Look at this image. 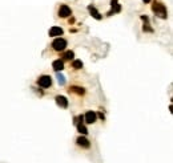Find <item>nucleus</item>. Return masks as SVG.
I'll list each match as a JSON object with an SVG mask.
<instances>
[{
  "label": "nucleus",
  "mask_w": 173,
  "mask_h": 163,
  "mask_svg": "<svg viewBox=\"0 0 173 163\" xmlns=\"http://www.w3.org/2000/svg\"><path fill=\"white\" fill-rule=\"evenodd\" d=\"M52 48H53L55 51H57V52H63L64 49L67 48V40L63 39V37L55 39L53 42H52Z\"/></svg>",
  "instance_id": "2"
},
{
  "label": "nucleus",
  "mask_w": 173,
  "mask_h": 163,
  "mask_svg": "<svg viewBox=\"0 0 173 163\" xmlns=\"http://www.w3.org/2000/svg\"><path fill=\"white\" fill-rule=\"evenodd\" d=\"M55 100H56V103L60 107H64V109H65V107L68 106V100L64 96H56Z\"/></svg>",
  "instance_id": "7"
},
{
  "label": "nucleus",
  "mask_w": 173,
  "mask_h": 163,
  "mask_svg": "<svg viewBox=\"0 0 173 163\" xmlns=\"http://www.w3.org/2000/svg\"><path fill=\"white\" fill-rule=\"evenodd\" d=\"M38 84H39V86H41V88H49L52 84V78L49 76H41L38 80Z\"/></svg>",
  "instance_id": "3"
},
{
  "label": "nucleus",
  "mask_w": 173,
  "mask_h": 163,
  "mask_svg": "<svg viewBox=\"0 0 173 163\" xmlns=\"http://www.w3.org/2000/svg\"><path fill=\"white\" fill-rule=\"evenodd\" d=\"M52 68H53L56 72H61V70L64 69V63L61 60H56V61H53V64H52Z\"/></svg>",
  "instance_id": "11"
},
{
  "label": "nucleus",
  "mask_w": 173,
  "mask_h": 163,
  "mask_svg": "<svg viewBox=\"0 0 173 163\" xmlns=\"http://www.w3.org/2000/svg\"><path fill=\"white\" fill-rule=\"evenodd\" d=\"M71 15H72V10H71L67 4L60 5V8H59V16L60 17H68V16H71Z\"/></svg>",
  "instance_id": "4"
},
{
  "label": "nucleus",
  "mask_w": 173,
  "mask_h": 163,
  "mask_svg": "<svg viewBox=\"0 0 173 163\" xmlns=\"http://www.w3.org/2000/svg\"><path fill=\"white\" fill-rule=\"evenodd\" d=\"M143 1H144V3H149L150 0H143Z\"/></svg>",
  "instance_id": "19"
},
{
  "label": "nucleus",
  "mask_w": 173,
  "mask_h": 163,
  "mask_svg": "<svg viewBox=\"0 0 173 163\" xmlns=\"http://www.w3.org/2000/svg\"><path fill=\"white\" fill-rule=\"evenodd\" d=\"M99 117H100L101 119H104V114H103V113H99Z\"/></svg>",
  "instance_id": "18"
},
{
  "label": "nucleus",
  "mask_w": 173,
  "mask_h": 163,
  "mask_svg": "<svg viewBox=\"0 0 173 163\" xmlns=\"http://www.w3.org/2000/svg\"><path fill=\"white\" fill-rule=\"evenodd\" d=\"M64 31L60 28V27H52L51 29H49V36H52V37H55V36H61L63 35Z\"/></svg>",
  "instance_id": "8"
},
{
  "label": "nucleus",
  "mask_w": 173,
  "mask_h": 163,
  "mask_svg": "<svg viewBox=\"0 0 173 163\" xmlns=\"http://www.w3.org/2000/svg\"><path fill=\"white\" fill-rule=\"evenodd\" d=\"M73 57H75V53H73L72 51H68V52H64L63 53V58L64 60H73Z\"/></svg>",
  "instance_id": "13"
},
{
  "label": "nucleus",
  "mask_w": 173,
  "mask_h": 163,
  "mask_svg": "<svg viewBox=\"0 0 173 163\" xmlns=\"http://www.w3.org/2000/svg\"><path fill=\"white\" fill-rule=\"evenodd\" d=\"M84 119L86 124H95L97 119V114L95 112H86L84 115Z\"/></svg>",
  "instance_id": "5"
},
{
  "label": "nucleus",
  "mask_w": 173,
  "mask_h": 163,
  "mask_svg": "<svg viewBox=\"0 0 173 163\" xmlns=\"http://www.w3.org/2000/svg\"><path fill=\"white\" fill-rule=\"evenodd\" d=\"M152 11H153L159 17H161V19H166V17H168V11H166L165 5L161 4V3H159V1H154V3H153Z\"/></svg>",
  "instance_id": "1"
},
{
  "label": "nucleus",
  "mask_w": 173,
  "mask_h": 163,
  "mask_svg": "<svg viewBox=\"0 0 173 163\" xmlns=\"http://www.w3.org/2000/svg\"><path fill=\"white\" fill-rule=\"evenodd\" d=\"M141 19L144 20V27H143V29L145 31V32H153V28H150V27H149V23H148V17H147V16H141Z\"/></svg>",
  "instance_id": "12"
},
{
  "label": "nucleus",
  "mask_w": 173,
  "mask_h": 163,
  "mask_svg": "<svg viewBox=\"0 0 173 163\" xmlns=\"http://www.w3.org/2000/svg\"><path fill=\"white\" fill-rule=\"evenodd\" d=\"M76 142H77V144H79L80 147H83V149H88L89 146H91V143H89V141L86 139L85 137H79L76 139Z\"/></svg>",
  "instance_id": "6"
},
{
  "label": "nucleus",
  "mask_w": 173,
  "mask_h": 163,
  "mask_svg": "<svg viewBox=\"0 0 173 163\" xmlns=\"http://www.w3.org/2000/svg\"><path fill=\"white\" fill-rule=\"evenodd\" d=\"M77 130H79L83 135H86V134H88V130H86V127H85V126L83 125V124H77Z\"/></svg>",
  "instance_id": "16"
},
{
  "label": "nucleus",
  "mask_w": 173,
  "mask_h": 163,
  "mask_svg": "<svg viewBox=\"0 0 173 163\" xmlns=\"http://www.w3.org/2000/svg\"><path fill=\"white\" fill-rule=\"evenodd\" d=\"M88 11L91 12V15H92V16H93L96 20H101V15H100V12H99V11L96 10V8L93 7V5H89V7H88Z\"/></svg>",
  "instance_id": "10"
},
{
  "label": "nucleus",
  "mask_w": 173,
  "mask_h": 163,
  "mask_svg": "<svg viewBox=\"0 0 173 163\" xmlns=\"http://www.w3.org/2000/svg\"><path fill=\"white\" fill-rule=\"evenodd\" d=\"M57 81H59V84H60V85H64V84H65V77L61 76V74H57Z\"/></svg>",
  "instance_id": "17"
},
{
  "label": "nucleus",
  "mask_w": 173,
  "mask_h": 163,
  "mask_svg": "<svg viewBox=\"0 0 173 163\" xmlns=\"http://www.w3.org/2000/svg\"><path fill=\"white\" fill-rule=\"evenodd\" d=\"M72 68H73V69H81V68H83V61L81 60H73Z\"/></svg>",
  "instance_id": "15"
},
{
  "label": "nucleus",
  "mask_w": 173,
  "mask_h": 163,
  "mask_svg": "<svg viewBox=\"0 0 173 163\" xmlns=\"http://www.w3.org/2000/svg\"><path fill=\"white\" fill-rule=\"evenodd\" d=\"M69 92H73V93H77V94H80V96H83L85 90L83 88H79V86H72L69 89Z\"/></svg>",
  "instance_id": "14"
},
{
  "label": "nucleus",
  "mask_w": 173,
  "mask_h": 163,
  "mask_svg": "<svg viewBox=\"0 0 173 163\" xmlns=\"http://www.w3.org/2000/svg\"><path fill=\"white\" fill-rule=\"evenodd\" d=\"M111 4H112V11L108 12V15H112V13H117V12L121 11V7H120V4L117 3V0H112L111 1Z\"/></svg>",
  "instance_id": "9"
}]
</instances>
